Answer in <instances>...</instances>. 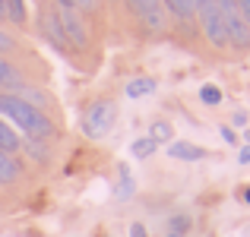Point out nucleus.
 Returning <instances> with one entry per match:
<instances>
[{
    "instance_id": "obj_9",
    "label": "nucleus",
    "mask_w": 250,
    "mask_h": 237,
    "mask_svg": "<svg viewBox=\"0 0 250 237\" xmlns=\"http://www.w3.org/2000/svg\"><path fill=\"white\" fill-rule=\"evenodd\" d=\"M25 85V76L19 73L16 67H13L6 57H0V89H6V92H19Z\"/></svg>"
},
{
    "instance_id": "obj_7",
    "label": "nucleus",
    "mask_w": 250,
    "mask_h": 237,
    "mask_svg": "<svg viewBox=\"0 0 250 237\" xmlns=\"http://www.w3.org/2000/svg\"><path fill=\"white\" fill-rule=\"evenodd\" d=\"M168 155L177 158V161H203L206 149L193 146V142H184V139H174V142H168Z\"/></svg>"
},
{
    "instance_id": "obj_4",
    "label": "nucleus",
    "mask_w": 250,
    "mask_h": 237,
    "mask_svg": "<svg viewBox=\"0 0 250 237\" xmlns=\"http://www.w3.org/2000/svg\"><path fill=\"white\" fill-rule=\"evenodd\" d=\"M196 19H200V29L212 48H219V51L228 48L225 22H222V10H219L215 0H196Z\"/></svg>"
},
{
    "instance_id": "obj_29",
    "label": "nucleus",
    "mask_w": 250,
    "mask_h": 237,
    "mask_svg": "<svg viewBox=\"0 0 250 237\" xmlns=\"http://www.w3.org/2000/svg\"><path fill=\"white\" fill-rule=\"evenodd\" d=\"M6 19V0H0V22Z\"/></svg>"
},
{
    "instance_id": "obj_16",
    "label": "nucleus",
    "mask_w": 250,
    "mask_h": 237,
    "mask_svg": "<svg viewBox=\"0 0 250 237\" xmlns=\"http://www.w3.org/2000/svg\"><path fill=\"white\" fill-rule=\"evenodd\" d=\"M149 139L155 146H168V142H174V127L168 120H152L149 123Z\"/></svg>"
},
{
    "instance_id": "obj_17",
    "label": "nucleus",
    "mask_w": 250,
    "mask_h": 237,
    "mask_svg": "<svg viewBox=\"0 0 250 237\" xmlns=\"http://www.w3.org/2000/svg\"><path fill=\"white\" fill-rule=\"evenodd\" d=\"M22 152H29L38 164L51 161V149H48V142H42V139H22Z\"/></svg>"
},
{
    "instance_id": "obj_25",
    "label": "nucleus",
    "mask_w": 250,
    "mask_h": 237,
    "mask_svg": "<svg viewBox=\"0 0 250 237\" xmlns=\"http://www.w3.org/2000/svg\"><path fill=\"white\" fill-rule=\"evenodd\" d=\"M238 10H241V16H244V22L250 25V0H238Z\"/></svg>"
},
{
    "instance_id": "obj_33",
    "label": "nucleus",
    "mask_w": 250,
    "mask_h": 237,
    "mask_svg": "<svg viewBox=\"0 0 250 237\" xmlns=\"http://www.w3.org/2000/svg\"><path fill=\"white\" fill-rule=\"evenodd\" d=\"M32 3H44V0H32Z\"/></svg>"
},
{
    "instance_id": "obj_12",
    "label": "nucleus",
    "mask_w": 250,
    "mask_h": 237,
    "mask_svg": "<svg viewBox=\"0 0 250 237\" xmlns=\"http://www.w3.org/2000/svg\"><path fill=\"white\" fill-rule=\"evenodd\" d=\"M13 95H19L22 101H29L32 108H38V111H44V108L51 104V95H48V92H44V89H38V85H29V82H25L19 92H13Z\"/></svg>"
},
{
    "instance_id": "obj_11",
    "label": "nucleus",
    "mask_w": 250,
    "mask_h": 237,
    "mask_svg": "<svg viewBox=\"0 0 250 237\" xmlns=\"http://www.w3.org/2000/svg\"><path fill=\"white\" fill-rule=\"evenodd\" d=\"M155 89H159V82H155L152 76H136L124 85V95L127 98H146V95H152Z\"/></svg>"
},
{
    "instance_id": "obj_10",
    "label": "nucleus",
    "mask_w": 250,
    "mask_h": 237,
    "mask_svg": "<svg viewBox=\"0 0 250 237\" xmlns=\"http://www.w3.org/2000/svg\"><path fill=\"white\" fill-rule=\"evenodd\" d=\"M168 16H174L177 22H190L196 16V0H162Z\"/></svg>"
},
{
    "instance_id": "obj_32",
    "label": "nucleus",
    "mask_w": 250,
    "mask_h": 237,
    "mask_svg": "<svg viewBox=\"0 0 250 237\" xmlns=\"http://www.w3.org/2000/svg\"><path fill=\"white\" fill-rule=\"evenodd\" d=\"M165 237H184V234H171V231H168V234H165Z\"/></svg>"
},
{
    "instance_id": "obj_23",
    "label": "nucleus",
    "mask_w": 250,
    "mask_h": 237,
    "mask_svg": "<svg viewBox=\"0 0 250 237\" xmlns=\"http://www.w3.org/2000/svg\"><path fill=\"white\" fill-rule=\"evenodd\" d=\"M219 133H222V139H225L228 146H238V133H234V127H222Z\"/></svg>"
},
{
    "instance_id": "obj_1",
    "label": "nucleus",
    "mask_w": 250,
    "mask_h": 237,
    "mask_svg": "<svg viewBox=\"0 0 250 237\" xmlns=\"http://www.w3.org/2000/svg\"><path fill=\"white\" fill-rule=\"evenodd\" d=\"M0 117H3L16 133H22L25 139L48 142V139L57 136V127H54V120L48 117V111L32 108L29 101H22V98L13 95V92H0Z\"/></svg>"
},
{
    "instance_id": "obj_15",
    "label": "nucleus",
    "mask_w": 250,
    "mask_h": 237,
    "mask_svg": "<svg viewBox=\"0 0 250 237\" xmlns=\"http://www.w3.org/2000/svg\"><path fill=\"white\" fill-rule=\"evenodd\" d=\"M133 193H136V183H133V177H130V168L127 164H121L117 168V187H114V196L117 199H133Z\"/></svg>"
},
{
    "instance_id": "obj_5",
    "label": "nucleus",
    "mask_w": 250,
    "mask_h": 237,
    "mask_svg": "<svg viewBox=\"0 0 250 237\" xmlns=\"http://www.w3.org/2000/svg\"><path fill=\"white\" fill-rule=\"evenodd\" d=\"M57 10V19H61V29L67 35V44L76 51H85L89 48V25H85L83 13L76 6H54Z\"/></svg>"
},
{
    "instance_id": "obj_3",
    "label": "nucleus",
    "mask_w": 250,
    "mask_h": 237,
    "mask_svg": "<svg viewBox=\"0 0 250 237\" xmlns=\"http://www.w3.org/2000/svg\"><path fill=\"white\" fill-rule=\"evenodd\" d=\"M114 120H117V104L111 101V98H98L83 114V133L89 136V139H102V136L111 133Z\"/></svg>"
},
{
    "instance_id": "obj_27",
    "label": "nucleus",
    "mask_w": 250,
    "mask_h": 237,
    "mask_svg": "<svg viewBox=\"0 0 250 237\" xmlns=\"http://www.w3.org/2000/svg\"><path fill=\"white\" fill-rule=\"evenodd\" d=\"M238 161H241V164H250V146H241V152H238Z\"/></svg>"
},
{
    "instance_id": "obj_26",
    "label": "nucleus",
    "mask_w": 250,
    "mask_h": 237,
    "mask_svg": "<svg viewBox=\"0 0 250 237\" xmlns=\"http://www.w3.org/2000/svg\"><path fill=\"white\" fill-rule=\"evenodd\" d=\"M231 123H234V127H247V114H244V111H234V114H231Z\"/></svg>"
},
{
    "instance_id": "obj_31",
    "label": "nucleus",
    "mask_w": 250,
    "mask_h": 237,
    "mask_svg": "<svg viewBox=\"0 0 250 237\" xmlns=\"http://www.w3.org/2000/svg\"><path fill=\"white\" fill-rule=\"evenodd\" d=\"M244 139H247V146H250V130H247V133H244Z\"/></svg>"
},
{
    "instance_id": "obj_30",
    "label": "nucleus",
    "mask_w": 250,
    "mask_h": 237,
    "mask_svg": "<svg viewBox=\"0 0 250 237\" xmlns=\"http://www.w3.org/2000/svg\"><path fill=\"white\" fill-rule=\"evenodd\" d=\"M244 202L250 206V187H244Z\"/></svg>"
},
{
    "instance_id": "obj_18",
    "label": "nucleus",
    "mask_w": 250,
    "mask_h": 237,
    "mask_svg": "<svg viewBox=\"0 0 250 237\" xmlns=\"http://www.w3.org/2000/svg\"><path fill=\"white\" fill-rule=\"evenodd\" d=\"M155 142L149 139V136H140V139H133V146H130V152H133V158H152L155 155Z\"/></svg>"
},
{
    "instance_id": "obj_2",
    "label": "nucleus",
    "mask_w": 250,
    "mask_h": 237,
    "mask_svg": "<svg viewBox=\"0 0 250 237\" xmlns=\"http://www.w3.org/2000/svg\"><path fill=\"white\" fill-rule=\"evenodd\" d=\"M222 10V22H225V35H228V48H234L238 54L250 51V25L244 22L238 10V0H215Z\"/></svg>"
},
{
    "instance_id": "obj_22",
    "label": "nucleus",
    "mask_w": 250,
    "mask_h": 237,
    "mask_svg": "<svg viewBox=\"0 0 250 237\" xmlns=\"http://www.w3.org/2000/svg\"><path fill=\"white\" fill-rule=\"evenodd\" d=\"M16 48H19V44H16V38H13L10 32H3V29H0V57H3V54H10V51H16Z\"/></svg>"
},
{
    "instance_id": "obj_19",
    "label": "nucleus",
    "mask_w": 250,
    "mask_h": 237,
    "mask_svg": "<svg viewBox=\"0 0 250 237\" xmlns=\"http://www.w3.org/2000/svg\"><path fill=\"white\" fill-rule=\"evenodd\" d=\"M200 101L206 104V108H215V104H222L219 85H203V89H200Z\"/></svg>"
},
{
    "instance_id": "obj_28",
    "label": "nucleus",
    "mask_w": 250,
    "mask_h": 237,
    "mask_svg": "<svg viewBox=\"0 0 250 237\" xmlns=\"http://www.w3.org/2000/svg\"><path fill=\"white\" fill-rule=\"evenodd\" d=\"M54 6H76V0H54Z\"/></svg>"
},
{
    "instance_id": "obj_24",
    "label": "nucleus",
    "mask_w": 250,
    "mask_h": 237,
    "mask_svg": "<svg viewBox=\"0 0 250 237\" xmlns=\"http://www.w3.org/2000/svg\"><path fill=\"white\" fill-rule=\"evenodd\" d=\"M130 237H149L146 225H143V221H133V225H130Z\"/></svg>"
},
{
    "instance_id": "obj_21",
    "label": "nucleus",
    "mask_w": 250,
    "mask_h": 237,
    "mask_svg": "<svg viewBox=\"0 0 250 237\" xmlns=\"http://www.w3.org/2000/svg\"><path fill=\"white\" fill-rule=\"evenodd\" d=\"M76 10L83 13V19H95L102 10V0H76Z\"/></svg>"
},
{
    "instance_id": "obj_8",
    "label": "nucleus",
    "mask_w": 250,
    "mask_h": 237,
    "mask_svg": "<svg viewBox=\"0 0 250 237\" xmlns=\"http://www.w3.org/2000/svg\"><path fill=\"white\" fill-rule=\"evenodd\" d=\"M22 177V161L10 152H0V187H10Z\"/></svg>"
},
{
    "instance_id": "obj_14",
    "label": "nucleus",
    "mask_w": 250,
    "mask_h": 237,
    "mask_svg": "<svg viewBox=\"0 0 250 237\" xmlns=\"http://www.w3.org/2000/svg\"><path fill=\"white\" fill-rule=\"evenodd\" d=\"M6 19L16 29H25L29 25V0H6Z\"/></svg>"
},
{
    "instance_id": "obj_6",
    "label": "nucleus",
    "mask_w": 250,
    "mask_h": 237,
    "mask_svg": "<svg viewBox=\"0 0 250 237\" xmlns=\"http://www.w3.org/2000/svg\"><path fill=\"white\" fill-rule=\"evenodd\" d=\"M38 6H42V10H38V29H42L44 41H48L57 54H70V44H67V35H63V29H61V19H57L54 3H51V6L38 3Z\"/></svg>"
},
{
    "instance_id": "obj_20",
    "label": "nucleus",
    "mask_w": 250,
    "mask_h": 237,
    "mask_svg": "<svg viewBox=\"0 0 250 237\" xmlns=\"http://www.w3.org/2000/svg\"><path fill=\"white\" fill-rule=\"evenodd\" d=\"M190 225H193V221H190V215H171V221H168V231H171V234H184V237H187Z\"/></svg>"
},
{
    "instance_id": "obj_13",
    "label": "nucleus",
    "mask_w": 250,
    "mask_h": 237,
    "mask_svg": "<svg viewBox=\"0 0 250 237\" xmlns=\"http://www.w3.org/2000/svg\"><path fill=\"white\" fill-rule=\"evenodd\" d=\"M19 149H22V136L16 133V130L10 127V123L0 117V152H10V155H16Z\"/></svg>"
}]
</instances>
